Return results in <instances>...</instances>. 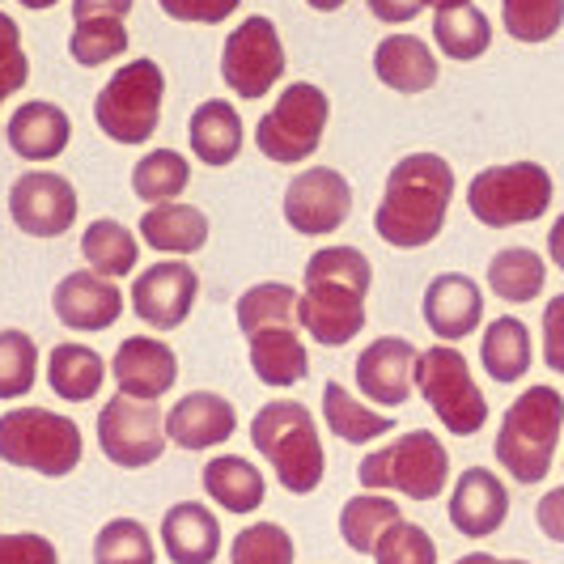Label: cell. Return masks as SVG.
Listing matches in <instances>:
<instances>
[{"instance_id":"obj_8","label":"cell","mask_w":564,"mask_h":564,"mask_svg":"<svg viewBox=\"0 0 564 564\" xmlns=\"http://www.w3.org/2000/svg\"><path fill=\"white\" fill-rule=\"evenodd\" d=\"M162 98H166V73L149 56L132 59L102 85L94 102V123L115 144H144L162 123Z\"/></svg>"},{"instance_id":"obj_5","label":"cell","mask_w":564,"mask_h":564,"mask_svg":"<svg viewBox=\"0 0 564 564\" xmlns=\"http://www.w3.org/2000/svg\"><path fill=\"white\" fill-rule=\"evenodd\" d=\"M564 429V395L556 387H531L509 403L492 454L518 484H539L552 471Z\"/></svg>"},{"instance_id":"obj_21","label":"cell","mask_w":564,"mask_h":564,"mask_svg":"<svg viewBox=\"0 0 564 564\" xmlns=\"http://www.w3.org/2000/svg\"><path fill=\"white\" fill-rule=\"evenodd\" d=\"M111 373L123 395L137 399H162L178 382V357L166 339L132 336L115 348Z\"/></svg>"},{"instance_id":"obj_1","label":"cell","mask_w":564,"mask_h":564,"mask_svg":"<svg viewBox=\"0 0 564 564\" xmlns=\"http://www.w3.org/2000/svg\"><path fill=\"white\" fill-rule=\"evenodd\" d=\"M373 268L357 247H323L311 254L302 293H297V327L327 348H344L366 327V297Z\"/></svg>"},{"instance_id":"obj_7","label":"cell","mask_w":564,"mask_h":564,"mask_svg":"<svg viewBox=\"0 0 564 564\" xmlns=\"http://www.w3.org/2000/svg\"><path fill=\"white\" fill-rule=\"evenodd\" d=\"M357 480L369 492H403L408 501H437L451 484V451L437 442V433L412 429L399 442L369 451L357 467Z\"/></svg>"},{"instance_id":"obj_39","label":"cell","mask_w":564,"mask_h":564,"mask_svg":"<svg viewBox=\"0 0 564 564\" xmlns=\"http://www.w3.org/2000/svg\"><path fill=\"white\" fill-rule=\"evenodd\" d=\"M34 382H39V344L18 327H4L0 332V399L30 395Z\"/></svg>"},{"instance_id":"obj_3","label":"cell","mask_w":564,"mask_h":564,"mask_svg":"<svg viewBox=\"0 0 564 564\" xmlns=\"http://www.w3.org/2000/svg\"><path fill=\"white\" fill-rule=\"evenodd\" d=\"M238 332L251 348V369L263 387H297L311 373V357L297 332V289L284 281L251 284L238 306Z\"/></svg>"},{"instance_id":"obj_37","label":"cell","mask_w":564,"mask_h":564,"mask_svg":"<svg viewBox=\"0 0 564 564\" xmlns=\"http://www.w3.org/2000/svg\"><path fill=\"white\" fill-rule=\"evenodd\" d=\"M128 52V26L123 18H85L73 22L68 34V56L85 64V68H98V64H111Z\"/></svg>"},{"instance_id":"obj_12","label":"cell","mask_w":564,"mask_h":564,"mask_svg":"<svg viewBox=\"0 0 564 564\" xmlns=\"http://www.w3.org/2000/svg\"><path fill=\"white\" fill-rule=\"evenodd\" d=\"M98 446L123 471L153 467L166 454V416L158 399H137L123 391L107 399V408L98 412Z\"/></svg>"},{"instance_id":"obj_54","label":"cell","mask_w":564,"mask_h":564,"mask_svg":"<svg viewBox=\"0 0 564 564\" xmlns=\"http://www.w3.org/2000/svg\"><path fill=\"white\" fill-rule=\"evenodd\" d=\"M424 4H429V9L437 13V9H451V4H467V0H424Z\"/></svg>"},{"instance_id":"obj_49","label":"cell","mask_w":564,"mask_h":564,"mask_svg":"<svg viewBox=\"0 0 564 564\" xmlns=\"http://www.w3.org/2000/svg\"><path fill=\"white\" fill-rule=\"evenodd\" d=\"M132 0H73V22L85 18H128Z\"/></svg>"},{"instance_id":"obj_9","label":"cell","mask_w":564,"mask_h":564,"mask_svg":"<svg viewBox=\"0 0 564 564\" xmlns=\"http://www.w3.org/2000/svg\"><path fill=\"white\" fill-rule=\"evenodd\" d=\"M552 174L539 162H509V166H488L471 178L467 187V208L471 217L488 229L531 226L552 208Z\"/></svg>"},{"instance_id":"obj_30","label":"cell","mask_w":564,"mask_h":564,"mask_svg":"<svg viewBox=\"0 0 564 564\" xmlns=\"http://www.w3.org/2000/svg\"><path fill=\"white\" fill-rule=\"evenodd\" d=\"M107 382V361L85 344H56L47 357V387L64 403H89Z\"/></svg>"},{"instance_id":"obj_42","label":"cell","mask_w":564,"mask_h":564,"mask_svg":"<svg viewBox=\"0 0 564 564\" xmlns=\"http://www.w3.org/2000/svg\"><path fill=\"white\" fill-rule=\"evenodd\" d=\"M373 564H437V543L424 527L399 518L395 527L378 539Z\"/></svg>"},{"instance_id":"obj_17","label":"cell","mask_w":564,"mask_h":564,"mask_svg":"<svg viewBox=\"0 0 564 564\" xmlns=\"http://www.w3.org/2000/svg\"><path fill=\"white\" fill-rule=\"evenodd\" d=\"M416 344L403 336L373 339L366 352L357 357V387L369 403L378 408H403L416 391Z\"/></svg>"},{"instance_id":"obj_20","label":"cell","mask_w":564,"mask_h":564,"mask_svg":"<svg viewBox=\"0 0 564 564\" xmlns=\"http://www.w3.org/2000/svg\"><path fill=\"white\" fill-rule=\"evenodd\" d=\"M424 327L437 339H467L484 323L480 284L463 272H442L424 289Z\"/></svg>"},{"instance_id":"obj_29","label":"cell","mask_w":564,"mask_h":564,"mask_svg":"<svg viewBox=\"0 0 564 564\" xmlns=\"http://www.w3.org/2000/svg\"><path fill=\"white\" fill-rule=\"evenodd\" d=\"M204 492L229 513H254L268 497V484L254 463L238 458V454H217L204 467Z\"/></svg>"},{"instance_id":"obj_27","label":"cell","mask_w":564,"mask_h":564,"mask_svg":"<svg viewBox=\"0 0 564 564\" xmlns=\"http://www.w3.org/2000/svg\"><path fill=\"white\" fill-rule=\"evenodd\" d=\"M531 361H535V348H531V327L513 314H501L484 327L480 339V366L492 382L501 387H513L522 373H531Z\"/></svg>"},{"instance_id":"obj_4","label":"cell","mask_w":564,"mask_h":564,"mask_svg":"<svg viewBox=\"0 0 564 564\" xmlns=\"http://www.w3.org/2000/svg\"><path fill=\"white\" fill-rule=\"evenodd\" d=\"M251 442L254 451L268 458L281 488L297 492V497H311L323 484L327 458H323V442H318V424L302 403L276 399V403L259 408L251 421Z\"/></svg>"},{"instance_id":"obj_36","label":"cell","mask_w":564,"mask_h":564,"mask_svg":"<svg viewBox=\"0 0 564 564\" xmlns=\"http://www.w3.org/2000/svg\"><path fill=\"white\" fill-rule=\"evenodd\" d=\"M187 183H192V166L174 149H153L132 166V192L144 204H170L187 192Z\"/></svg>"},{"instance_id":"obj_11","label":"cell","mask_w":564,"mask_h":564,"mask_svg":"<svg viewBox=\"0 0 564 564\" xmlns=\"http://www.w3.org/2000/svg\"><path fill=\"white\" fill-rule=\"evenodd\" d=\"M327 119H332L327 94L311 82H293L281 98H276V107L259 119L254 144H259V153H263L268 162L302 166L306 158L318 153Z\"/></svg>"},{"instance_id":"obj_15","label":"cell","mask_w":564,"mask_h":564,"mask_svg":"<svg viewBox=\"0 0 564 564\" xmlns=\"http://www.w3.org/2000/svg\"><path fill=\"white\" fill-rule=\"evenodd\" d=\"M77 187L52 170H26L9 187V217L30 238H59L77 221Z\"/></svg>"},{"instance_id":"obj_22","label":"cell","mask_w":564,"mask_h":564,"mask_svg":"<svg viewBox=\"0 0 564 564\" xmlns=\"http://www.w3.org/2000/svg\"><path fill=\"white\" fill-rule=\"evenodd\" d=\"M238 412L217 391H192L166 412V437L183 451H213L234 437Z\"/></svg>"},{"instance_id":"obj_25","label":"cell","mask_w":564,"mask_h":564,"mask_svg":"<svg viewBox=\"0 0 564 564\" xmlns=\"http://www.w3.org/2000/svg\"><path fill=\"white\" fill-rule=\"evenodd\" d=\"M373 77L395 94H424L437 85V56L416 34H391L373 47Z\"/></svg>"},{"instance_id":"obj_14","label":"cell","mask_w":564,"mask_h":564,"mask_svg":"<svg viewBox=\"0 0 564 564\" xmlns=\"http://www.w3.org/2000/svg\"><path fill=\"white\" fill-rule=\"evenodd\" d=\"M352 213V187L348 178L332 166L302 170L284 187V221L302 238H327L336 234Z\"/></svg>"},{"instance_id":"obj_23","label":"cell","mask_w":564,"mask_h":564,"mask_svg":"<svg viewBox=\"0 0 564 564\" xmlns=\"http://www.w3.org/2000/svg\"><path fill=\"white\" fill-rule=\"evenodd\" d=\"M4 137L22 162H56L73 141V119L56 102H22L9 119Z\"/></svg>"},{"instance_id":"obj_10","label":"cell","mask_w":564,"mask_h":564,"mask_svg":"<svg viewBox=\"0 0 564 564\" xmlns=\"http://www.w3.org/2000/svg\"><path fill=\"white\" fill-rule=\"evenodd\" d=\"M416 391L454 437H476L488 424V399L471 378L467 357L454 344H433L416 361Z\"/></svg>"},{"instance_id":"obj_53","label":"cell","mask_w":564,"mask_h":564,"mask_svg":"<svg viewBox=\"0 0 564 564\" xmlns=\"http://www.w3.org/2000/svg\"><path fill=\"white\" fill-rule=\"evenodd\" d=\"M18 4H26V9H39V13H43V9H52V4H59V0H18Z\"/></svg>"},{"instance_id":"obj_51","label":"cell","mask_w":564,"mask_h":564,"mask_svg":"<svg viewBox=\"0 0 564 564\" xmlns=\"http://www.w3.org/2000/svg\"><path fill=\"white\" fill-rule=\"evenodd\" d=\"M454 564H531V561H501L492 552H471V556H458Z\"/></svg>"},{"instance_id":"obj_40","label":"cell","mask_w":564,"mask_h":564,"mask_svg":"<svg viewBox=\"0 0 564 564\" xmlns=\"http://www.w3.org/2000/svg\"><path fill=\"white\" fill-rule=\"evenodd\" d=\"M506 34L518 43H547L564 26V0H501Z\"/></svg>"},{"instance_id":"obj_32","label":"cell","mask_w":564,"mask_h":564,"mask_svg":"<svg viewBox=\"0 0 564 564\" xmlns=\"http://www.w3.org/2000/svg\"><path fill=\"white\" fill-rule=\"evenodd\" d=\"M323 421H327V429L336 433L339 442H348V446L378 442V437H387V433L395 429V416L369 412L366 403L352 399V391L339 387V382H327V387H323Z\"/></svg>"},{"instance_id":"obj_19","label":"cell","mask_w":564,"mask_h":564,"mask_svg":"<svg viewBox=\"0 0 564 564\" xmlns=\"http://www.w3.org/2000/svg\"><path fill=\"white\" fill-rule=\"evenodd\" d=\"M509 492L488 467H467L451 492V527L463 539H488L506 527Z\"/></svg>"},{"instance_id":"obj_45","label":"cell","mask_w":564,"mask_h":564,"mask_svg":"<svg viewBox=\"0 0 564 564\" xmlns=\"http://www.w3.org/2000/svg\"><path fill=\"white\" fill-rule=\"evenodd\" d=\"M0 564H59V552L43 535H0Z\"/></svg>"},{"instance_id":"obj_48","label":"cell","mask_w":564,"mask_h":564,"mask_svg":"<svg viewBox=\"0 0 564 564\" xmlns=\"http://www.w3.org/2000/svg\"><path fill=\"white\" fill-rule=\"evenodd\" d=\"M369 13L378 18V22H387V26H408V22H416L424 9V0H366Z\"/></svg>"},{"instance_id":"obj_33","label":"cell","mask_w":564,"mask_h":564,"mask_svg":"<svg viewBox=\"0 0 564 564\" xmlns=\"http://www.w3.org/2000/svg\"><path fill=\"white\" fill-rule=\"evenodd\" d=\"M543 284H547V263L531 247H506V251L492 254V263H488V289L501 302L527 306V302H535L539 293H543Z\"/></svg>"},{"instance_id":"obj_50","label":"cell","mask_w":564,"mask_h":564,"mask_svg":"<svg viewBox=\"0 0 564 564\" xmlns=\"http://www.w3.org/2000/svg\"><path fill=\"white\" fill-rule=\"evenodd\" d=\"M547 254H552V263L564 272V213L552 221V234H547Z\"/></svg>"},{"instance_id":"obj_41","label":"cell","mask_w":564,"mask_h":564,"mask_svg":"<svg viewBox=\"0 0 564 564\" xmlns=\"http://www.w3.org/2000/svg\"><path fill=\"white\" fill-rule=\"evenodd\" d=\"M297 547L276 522H251L229 543V564H293Z\"/></svg>"},{"instance_id":"obj_16","label":"cell","mask_w":564,"mask_h":564,"mask_svg":"<svg viewBox=\"0 0 564 564\" xmlns=\"http://www.w3.org/2000/svg\"><path fill=\"white\" fill-rule=\"evenodd\" d=\"M199 276L192 263L183 259H166V263H153L144 268L141 276L132 281V311L141 314L149 327L158 332H174L187 323V314L196 306Z\"/></svg>"},{"instance_id":"obj_46","label":"cell","mask_w":564,"mask_h":564,"mask_svg":"<svg viewBox=\"0 0 564 564\" xmlns=\"http://www.w3.org/2000/svg\"><path fill=\"white\" fill-rule=\"evenodd\" d=\"M543 361L564 378V293L543 306Z\"/></svg>"},{"instance_id":"obj_28","label":"cell","mask_w":564,"mask_h":564,"mask_svg":"<svg viewBox=\"0 0 564 564\" xmlns=\"http://www.w3.org/2000/svg\"><path fill=\"white\" fill-rule=\"evenodd\" d=\"M141 238L162 254H196L208 242V217L192 204H153L141 217Z\"/></svg>"},{"instance_id":"obj_34","label":"cell","mask_w":564,"mask_h":564,"mask_svg":"<svg viewBox=\"0 0 564 564\" xmlns=\"http://www.w3.org/2000/svg\"><path fill=\"white\" fill-rule=\"evenodd\" d=\"M82 254L94 272H102V276L115 281V276H132V268H137V259H141V242L132 238V229L123 226V221L102 217V221H89V226H85Z\"/></svg>"},{"instance_id":"obj_52","label":"cell","mask_w":564,"mask_h":564,"mask_svg":"<svg viewBox=\"0 0 564 564\" xmlns=\"http://www.w3.org/2000/svg\"><path fill=\"white\" fill-rule=\"evenodd\" d=\"M311 9H318V13H336V9H344V0H306Z\"/></svg>"},{"instance_id":"obj_35","label":"cell","mask_w":564,"mask_h":564,"mask_svg":"<svg viewBox=\"0 0 564 564\" xmlns=\"http://www.w3.org/2000/svg\"><path fill=\"white\" fill-rule=\"evenodd\" d=\"M395 522H399L395 501L382 497V492H369V488L361 497L344 501V509H339V535H344V543H348L352 552H361V556H373L378 539L387 535Z\"/></svg>"},{"instance_id":"obj_24","label":"cell","mask_w":564,"mask_h":564,"mask_svg":"<svg viewBox=\"0 0 564 564\" xmlns=\"http://www.w3.org/2000/svg\"><path fill=\"white\" fill-rule=\"evenodd\" d=\"M162 543L170 564H213L221 556V522L199 501H178L162 518Z\"/></svg>"},{"instance_id":"obj_6","label":"cell","mask_w":564,"mask_h":564,"mask_svg":"<svg viewBox=\"0 0 564 564\" xmlns=\"http://www.w3.org/2000/svg\"><path fill=\"white\" fill-rule=\"evenodd\" d=\"M82 429L73 416L52 408H9L0 416V463L34 476H73L82 467Z\"/></svg>"},{"instance_id":"obj_2","label":"cell","mask_w":564,"mask_h":564,"mask_svg":"<svg viewBox=\"0 0 564 564\" xmlns=\"http://www.w3.org/2000/svg\"><path fill=\"white\" fill-rule=\"evenodd\" d=\"M454 199V170L437 153H408L387 174V192L373 213V229L399 251H421L442 229Z\"/></svg>"},{"instance_id":"obj_44","label":"cell","mask_w":564,"mask_h":564,"mask_svg":"<svg viewBox=\"0 0 564 564\" xmlns=\"http://www.w3.org/2000/svg\"><path fill=\"white\" fill-rule=\"evenodd\" d=\"M162 13L174 22H199V26H221L242 0H158Z\"/></svg>"},{"instance_id":"obj_26","label":"cell","mask_w":564,"mask_h":564,"mask_svg":"<svg viewBox=\"0 0 564 564\" xmlns=\"http://www.w3.org/2000/svg\"><path fill=\"white\" fill-rule=\"evenodd\" d=\"M187 137H192V153H196L204 166H229L242 141H247V128H242V115L234 111L221 98H208L192 111L187 123Z\"/></svg>"},{"instance_id":"obj_31","label":"cell","mask_w":564,"mask_h":564,"mask_svg":"<svg viewBox=\"0 0 564 564\" xmlns=\"http://www.w3.org/2000/svg\"><path fill=\"white\" fill-rule=\"evenodd\" d=\"M433 39H437V47H442L446 59L467 64V59H480L492 47V22L471 0L467 4H451V9L433 13Z\"/></svg>"},{"instance_id":"obj_38","label":"cell","mask_w":564,"mask_h":564,"mask_svg":"<svg viewBox=\"0 0 564 564\" xmlns=\"http://www.w3.org/2000/svg\"><path fill=\"white\" fill-rule=\"evenodd\" d=\"M94 564H158V547L137 518H111L94 539Z\"/></svg>"},{"instance_id":"obj_18","label":"cell","mask_w":564,"mask_h":564,"mask_svg":"<svg viewBox=\"0 0 564 564\" xmlns=\"http://www.w3.org/2000/svg\"><path fill=\"white\" fill-rule=\"evenodd\" d=\"M52 311L73 332H107L123 314V289L102 272H68L52 293Z\"/></svg>"},{"instance_id":"obj_43","label":"cell","mask_w":564,"mask_h":564,"mask_svg":"<svg viewBox=\"0 0 564 564\" xmlns=\"http://www.w3.org/2000/svg\"><path fill=\"white\" fill-rule=\"evenodd\" d=\"M30 82V56L22 47V30L9 13H0V107Z\"/></svg>"},{"instance_id":"obj_13","label":"cell","mask_w":564,"mask_h":564,"mask_svg":"<svg viewBox=\"0 0 564 564\" xmlns=\"http://www.w3.org/2000/svg\"><path fill=\"white\" fill-rule=\"evenodd\" d=\"M284 77V43L276 26L254 13L242 26H234V34L221 47V82L238 94V98H263L272 85Z\"/></svg>"},{"instance_id":"obj_47","label":"cell","mask_w":564,"mask_h":564,"mask_svg":"<svg viewBox=\"0 0 564 564\" xmlns=\"http://www.w3.org/2000/svg\"><path fill=\"white\" fill-rule=\"evenodd\" d=\"M535 522H539V531L552 539V543H564V484L539 497Z\"/></svg>"}]
</instances>
